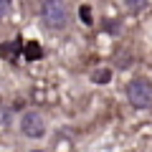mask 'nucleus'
<instances>
[{"mask_svg": "<svg viewBox=\"0 0 152 152\" xmlns=\"http://www.w3.org/2000/svg\"><path fill=\"white\" fill-rule=\"evenodd\" d=\"M0 20H3V18H0Z\"/></svg>", "mask_w": 152, "mask_h": 152, "instance_id": "obj_10", "label": "nucleus"}, {"mask_svg": "<svg viewBox=\"0 0 152 152\" xmlns=\"http://www.w3.org/2000/svg\"><path fill=\"white\" fill-rule=\"evenodd\" d=\"M127 99L134 109H150L152 107V81L145 76H137L127 84Z\"/></svg>", "mask_w": 152, "mask_h": 152, "instance_id": "obj_2", "label": "nucleus"}, {"mask_svg": "<svg viewBox=\"0 0 152 152\" xmlns=\"http://www.w3.org/2000/svg\"><path fill=\"white\" fill-rule=\"evenodd\" d=\"M79 15H81L84 23H91V8H89V5H81V8H79Z\"/></svg>", "mask_w": 152, "mask_h": 152, "instance_id": "obj_8", "label": "nucleus"}, {"mask_svg": "<svg viewBox=\"0 0 152 152\" xmlns=\"http://www.w3.org/2000/svg\"><path fill=\"white\" fill-rule=\"evenodd\" d=\"M23 48H26V56H28V58H41V46H38L36 41H31V43H26Z\"/></svg>", "mask_w": 152, "mask_h": 152, "instance_id": "obj_5", "label": "nucleus"}, {"mask_svg": "<svg viewBox=\"0 0 152 152\" xmlns=\"http://www.w3.org/2000/svg\"><path fill=\"white\" fill-rule=\"evenodd\" d=\"M91 81H94V84H107V81H112V71H109V69L94 71V74H91Z\"/></svg>", "mask_w": 152, "mask_h": 152, "instance_id": "obj_4", "label": "nucleus"}, {"mask_svg": "<svg viewBox=\"0 0 152 152\" xmlns=\"http://www.w3.org/2000/svg\"><path fill=\"white\" fill-rule=\"evenodd\" d=\"M124 5L129 8L132 13H137V10H145L147 8V0H124Z\"/></svg>", "mask_w": 152, "mask_h": 152, "instance_id": "obj_6", "label": "nucleus"}, {"mask_svg": "<svg viewBox=\"0 0 152 152\" xmlns=\"http://www.w3.org/2000/svg\"><path fill=\"white\" fill-rule=\"evenodd\" d=\"M41 20L51 31H64L69 26V5H66V0H43L41 3Z\"/></svg>", "mask_w": 152, "mask_h": 152, "instance_id": "obj_1", "label": "nucleus"}, {"mask_svg": "<svg viewBox=\"0 0 152 152\" xmlns=\"http://www.w3.org/2000/svg\"><path fill=\"white\" fill-rule=\"evenodd\" d=\"M33 152H41V150H33Z\"/></svg>", "mask_w": 152, "mask_h": 152, "instance_id": "obj_9", "label": "nucleus"}, {"mask_svg": "<svg viewBox=\"0 0 152 152\" xmlns=\"http://www.w3.org/2000/svg\"><path fill=\"white\" fill-rule=\"evenodd\" d=\"M10 10H13V0H0V18L10 15Z\"/></svg>", "mask_w": 152, "mask_h": 152, "instance_id": "obj_7", "label": "nucleus"}, {"mask_svg": "<svg viewBox=\"0 0 152 152\" xmlns=\"http://www.w3.org/2000/svg\"><path fill=\"white\" fill-rule=\"evenodd\" d=\"M20 132L31 140H41L46 134V119L38 112H26L20 117Z\"/></svg>", "mask_w": 152, "mask_h": 152, "instance_id": "obj_3", "label": "nucleus"}]
</instances>
